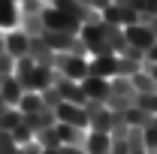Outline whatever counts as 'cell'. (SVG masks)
<instances>
[{"instance_id": "cell-1", "label": "cell", "mask_w": 157, "mask_h": 154, "mask_svg": "<svg viewBox=\"0 0 157 154\" xmlns=\"http://www.w3.org/2000/svg\"><path fill=\"white\" fill-rule=\"evenodd\" d=\"M124 37H127V45L136 52V55H148V48L157 42V37H154V30L145 24V21H136V24H127L124 27Z\"/></svg>"}, {"instance_id": "cell-2", "label": "cell", "mask_w": 157, "mask_h": 154, "mask_svg": "<svg viewBox=\"0 0 157 154\" xmlns=\"http://www.w3.org/2000/svg\"><path fill=\"white\" fill-rule=\"evenodd\" d=\"M42 24H45V30H58V33H70V37H78V30H82V24H78L76 18H70L67 12H60V9H55L52 3L42 9Z\"/></svg>"}, {"instance_id": "cell-3", "label": "cell", "mask_w": 157, "mask_h": 154, "mask_svg": "<svg viewBox=\"0 0 157 154\" xmlns=\"http://www.w3.org/2000/svg\"><path fill=\"white\" fill-rule=\"evenodd\" d=\"M55 73H60L70 82H82L88 76V55H58L55 60Z\"/></svg>"}, {"instance_id": "cell-4", "label": "cell", "mask_w": 157, "mask_h": 154, "mask_svg": "<svg viewBox=\"0 0 157 154\" xmlns=\"http://www.w3.org/2000/svg\"><path fill=\"white\" fill-rule=\"evenodd\" d=\"M3 48H6V55L9 58H27L30 55V37L21 30V27H12V30H3Z\"/></svg>"}, {"instance_id": "cell-5", "label": "cell", "mask_w": 157, "mask_h": 154, "mask_svg": "<svg viewBox=\"0 0 157 154\" xmlns=\"http://www.w3.org/2000/svg\"><path fill=\"white\" fill-rule=\"evenodd\" d=\"M88 76L112 82L118 76V55H94V58H88Z\"/></svg>"}, {"instance_id": "cell-6", "label": "cell", "mask_w": 157, "mask_h": 154, "mask_svg": "<svg viewBox=\"0 0 157 154\" xmlns=\"http://www.w3.org/2000/svg\"><path fill=\"white\" fill-rule=\"evenodd\" d=\"M55 118H58V124H73V127L88 130V112H85V106H76V103H67L63 100L55 109Z\"/></svg>"}, {"instance_id": "cell-7", "label": "cell", "mask_w": 157, "mask_h": 154, "mask_svg": "<svg viewBox=\"0 0 157 154\" xmlns=\"http://www.w3.org/2000/svg\"><path fill=\"white\" fill-rule=\"evenodd\" d=\"M78 85H82V94H85L88 103H106V97H109V79L85 76Z\"/></svg>"}, {"instance_id": "cell-8", "label": "cell", "mask_w": 157, "mask_h": 154, "mask_svg": "<svg viewBox=\"0 0 157 154\" xmlns=\"http://www.w3.org/2000/svg\"><path fill=\"white\" fill-rule=\"evenodd\" d=\"M21 94H24V88H21V82H18L15 76H3V79H0V97H3L12 109L18 106Z\"/></svg>"}, {"instance_id": "cell-9", "label": "cell", "mask_w": 157, "mask_h": 154, "mask_svg": "<svg viewBox=\"0 0 157 154\" xmlns=\"http://www.w3.org/2000/svg\"><path fill=\"white\" fill-rule=\"evenodd\" d=\"M109 145H112V136L109 133L88 130V136H85V151L88 154H109Z\"/></svg>"}, {"instance_id": "cell-10", "label": "cell", "mask_w": 157, "mask_h": 154, "mask_svg": "<svg viewBox=\"0 0 157 154\" xmlns=\"http://www.w3.org/2000/svg\"><path fill=\"white\" fill-rule=\"evenodd\" d=\"M15 109H18L24 118H30V115H36V112H42L45 106H42V97H39V94H33V91H24Z\"/></svg>"}, {"instance_id": "cell-11", "label": "cell", "mask_w": 157, "mask_h": 154, "mask_svg": "<svg viewBox=\"0 0 157 154\" xmlns=\"http://www.w3.org/2000/svg\"><path fill=\"white\" fill-rule=\"evenodd\" d=\"M142 148L145 151H157V124L154 121L148 127H142Z\"/></svg>"}, {"instance_id": "cell-12", "label": "cell", "mask_w": 157, "mask_h": 154, "mask_svg": "<svg viewBox=\"0 0 157 154\" xmlns=\"http://www.w3.org/2000/svg\"><path fill=\"white\" fill-rule=\"evenodd\" d=\"M18 154H42V145L36 139L33 142H24V145H18Z\"/></svg>"}, {"instance_id": "cell-13", "label": "cell", "mask_w": 157, "mask_h": 154, "mask_svg": "<svg viewBox=\"0 0 157 154\" xmlns=\"http://www.w3.org/2000/svg\"><path fill=\"white\" fill-rule=\"evenodd\" d=\"M148 154H157V151H148Z\"/></svg>"}, {"instance_id": "cell-14", "label": "cell", "mask_w": 157, "mask_h": 154, "mask_svg": "<svg viewBox=\"0 0 157 154\" xmlns=\"http://www.w3.org/2000/svg\"><path fill=\"white\" fill-rule=\"evenodd\" d=\"M154 124H157V115H154Z\"/></svg>"}, {"instance_id": "cell-15", "label": "cell", "mask_w": 157, "mask_h": 154, "mask_svg": "<svg viewBox=\"0 0 157 154\" xmlns=\"http://www.w3.org/2000/svg\"><path fill=\"white\" fill-rule=\"evenodd\" d=\"M0 130H3V127H0Z\"/></svg>"}]
</instances>
